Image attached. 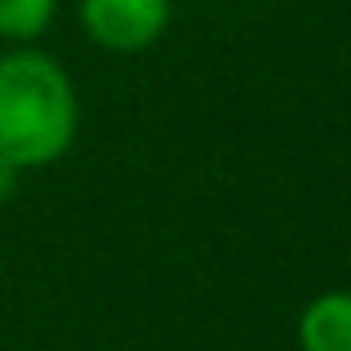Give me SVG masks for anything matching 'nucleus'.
<instances>
[{
  "label": "nucleus",
  "mask_w": 351,
  "mask_h": 351,
  "mask_svg": "<svg viewBox=\"0 0 351 351\" xmlns=\"http://www.w3.org/2000/svg\"><path fill=\"white\" fill-rule=\"evenodd\" d=\"M80 134V94L67 67L32 45L0 53V156L18 169L62 160Z\"/></svg>",
  "instance_id": "obj_1"
},
{
  "label": "nucleus",
  "mask_w": 351,
  "mask_h": 351,
  "mask_svg": "<svg viewBox=\"0 0 351 351\" xmlns=\"http://www.w3.org/2000/svg\"><path fill=\"white\" fill-rule=\"evenodd\" d=\"M169 0H80V27L107 53H143L169 27Z\"/></svg>",
  "instance_id": "obj_2"
},
{
  "label": "nucleus",
  "mask_w": 351,
  "mask_h": 351,
  "mask_svg": "<svg viewBox=\"0 0 351 351\" xmlns=\"http://www.w3.org/2000/svg\"><path fill=\"white\" fill-rule=\"evenodd\" d=\"M298 347L302 351H351V293L347 289H329L302 307Z\"/></svg>",
  "instance_id": "obj_3"
},
{
  "label": "nucleus",
  "mask_w": 351,
  "mask_h": 351,
  "mask_svg": "<svg viewBox=\"0 0 351 351\" xmlns=\"http://www.w3.org/2000/svg\"><path fill=\"white\" fill-rule=\"evenodd\" d=\"M58 0H0V40L32 45L36 36L49 32Z\"/></svg>",
  "instance_id": "obj_4"
},
{
  "label": "nucleus",
  "mask_w": 351,
  "mask_h": 351,
  "mask_svg": "<svg viewBox=\"0 0 351 351\" xmlns=\"http://www.w3.org/2000/svg\"><path fill=\"white\" fill-rule=\"evenodd\" d=\"M18 173H23V169H18L9 156H0V205H5V200L18 191Z\"/></svg>",
  "instance_id": "obj_5"
}]
</instances>
